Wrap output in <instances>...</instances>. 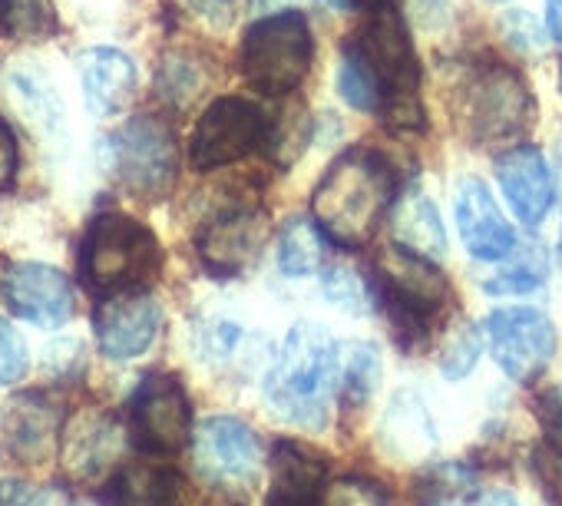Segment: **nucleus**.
I'll return each mask as SVG.
<instances>
[{"label": "nucleus", "mask_w": 562, "mask_h": 506, "mask_svg": "<svg viewBox=\"0 0 562 506\" xmlns=\"http://www.w3.org/2000/svg\"><path fill=\"white\" fill-rule=\"evenodd\" d=\"M315 506H394L381 483L364 476H341L318 493Z\"/></svg>", "instance_id": "35"}, {"label": "nucleus", "mask_w": 562, "mask_h": 506, "mask_svg": "<svg viewBox=\"0 0 562 506\" xmlns=\"http://www.w3.org/2000/svg\"><path fill=\"white\" fill-rule=\"evenodd\" d=\"M60 434H64L60 437L64 463H67L70 476H77V480L100 476L120 450L116 424L100 414H83V417L70 420L67 427H60Z\"/></svg>", "instance_id": "23"}, {"label": "nucleus", "mask_w": 562, "mask_h": 506, "mask_svg": "<svg viewBox=\"0 0 562 506\" xmlns=\"http://www.w3.org/2000/svg\"><path fill=\"white\" fill-rule=\"evenodd\" d=\"M453 212H457V228L460 238L467 245V251L480 262H499L506 259L513 245H516V232L506 222L503 209L496 205L490 185L476 176H463L457 182L453 192Z\"/></svg>", "instance_id": "16"}, {"label": "nucleus", "mask_w": 562, "mask_h": 506, "mask_svg": "<svg viewBox=\"0 0 562 506\" xmlns=\"http://www.w3.org/2000/svg\"><path fill=\"white\" fill-rule=\"evenodd\" d=\"M27 364H31V355H27L21 331L11 322L0 318V387L18 384L27 374Z\"/></svg>", "instance_id": "36"}, {"label": "nucleus", "mask_w": 562, "mask_h": 506, "mask_svg": "<svg viewBox=\"0 0 562 506\" xmlns=\"http://www.w3.org/2000/svg\"><path fill=\"white\" fill-rule=\"evenodd\" d=\"M268 241V215L255 205H235L209 218L195 238L202 266L218 279L245 276Z\"/></svg>", "instance_id": "12"}, {"label": "nucleus", "mask_w": 562, "mask_h": 506, "mask_svg": "<svg viewBox=\"0 0 562 506\" xmlns=\"http://www.w3.org/2000/svg\"><path fill=\"white\" fill-rule=\"evenodd\" d=\"M338 93L351 110H361V113H378L381 110V87H378L374 74L368 70V64L358 57V50L351 44H345V50H341Z\"/></svg>", "instance_id": "33"}, {"label": "nucleus", "mask_w": 562, "mask_h": 506, "mask_svg": "<svg viewBox=\"0 0 562 506\" xmlns=\"http://www.w3.org/2000/svg\"><path fill=\"white\" fill-rule=\"evenodd\" d=\"M476 358H480V331L470 322L453 325L447 331V338L440 345V358H437L443 378H450V381L467 378L476 368Z\"/></svg>", "instance_id": "34"}, {"label": "nucleus", "mask_w": 562, "mask_h": 506, "mask_svg": "<svg viewBox=\"0 0 562 506\" xmlns=\"http://www.w3.org/2000/svg\"><path fill=\"white\" fill-rule=\"evenodd\" d=\"M496 182L506 195L513 215L536 228L555 205V179L549 159L539 146L516 143L496 156Z\"/></svg>", "instance_id": "15"}, {"label": "nucleus", "mask_w": 562, "mask_h": 506, "mask_svg": "<svg viewBox=\"0 0 562 506\" xmlns=\"http://www.w3.org/2000/svg\"><path fill=\"white\" fill-rule=\"evenodd\" d=\"M315 139V120L308 113V106L302 100H281V106L265 116V136H261V149L268 156L271 166L289 169L295 166L308 143Z\"/></svg>", "instance_id": "26"}, {"label": "nucleus", "mask_w": 562, "mask_h": 506, "mask_svg": "<svg viewBox=\"0 0 562 506\" xmlns=\"http://www.w3.org/2000/svg\"><path fill=\"white\" fill-rule=\"evenodd\" d=\"M364 24L355 34L351 47L368 64L381 87V116L391 130L414 133L424 130V106H420V64L407 31V21L394 8V0H381L364 11Z\"/></svg>", "instance_id": "3"}, {"label": "nucleus", "mask_w": 562, "mask_h": 506, "mask_svg": "<svg viewBox=\"0 0 562 506\" xmlns=\"http://www.w3.org/2000/svg\"><path fill=\"white\" fill-rule=\"evenodd\" d=\"M60 27L50 0H0V34L11 41H47Z\"/></svg>", "instance_id": "30"}, {"label": "nucleus", "mask_w": 562, "mask_h": 506, "mask_svg": "<svg viewBox=\"0 0 562 506\" xmlns=\"http://www.w3.org/2000/svg\"><path fill=\"white\" fill-rule=\"evenodd\" d=\"M384 447L397 460H424L437 447V430L420 394L414 391L394 394L384 417Z\"/></svg>", "instance_id": "25"}, {"label": "nucleus", "mask_w": 562, "mask_h": 506, "mask_svg": "<svg viewBox=\"0 0 562 506\" xmlns=\"http://www.w3.org/2000/svg\"><path fill=\"white\" fill-rule=\"evenodd\" d=\"M103 169L120 189L136 199L159 202L172 192L179 176L176 133L156 116H133L100 146Z\"/></svg>", "instance_id": "8"}, {"label": "nucleus", "mask_w": 562, "mask_h": 506, "mask_svg": "<svg viewBox=\"0 0 562 506\" xmlns=\"http://www.w3.org/2000/svg\"><path fill=\"white\" fill-rule=\"evenodd\" d=\"M18 166H21V146L14 130L0 120V189H11L18 179Z\"/></svg>", "instance_id": "40"}, {"label": "nucleus", "mask_w": 562, "mask_h": 506, "mask_svg": "<svg viewBox=\"0 0 562 506\" xmlns=\"http://www.w3.org/2000/svg\"><path fill=\"white\" fill-rule=\"evenodd\" d=\"M559 87H562V64H559Z\"/></svg>", "instance_id": "46"}, {"label": "nucleus", "mask_w": 562, "mask_h": 506, "mask_svg": "<svg viewBox=\"0 0 562 506\" xmlns=\"http://www.w3.org/2000/svg\"><path fill=\"white\" fill-rule=\"evenodd\" d=\"M4 302L8 308L37 325V328H60L74 315V289L67 276L44 262H18L4 276Z\"/></svg>", "instance_id": "14"}, {"label": "nucleus", "mask_w": 562, "mask_h": 506, "mask_svg": "<svg viewBox=\"0 0 562 506\" xmlns=\"http://www.w3.org/2000/svg\"><path fill=\"white\" fill-rule=\"evenodd\" d=\"M546 27L555 44H562V0H546Z\"/></svg>", "instance_id": "42"}, {"label": "nucleus", "mask_w": 562, "mask_h": 506, "mask_svg": "<svg viewBox=\"0 0 562 506\" xmlns=\"http://www.w3.org/2000/svg\"><path fill=\"white\" fill-rule=\"evenodd\" d=\"M271 486L265 506H315L325 480V460L305 443L278 440L268 457Z\"/></svg>", "instance_id": "19"}, {"label": "nucleus", "mask_w": 562, "mask_h": 506, "mask_svg": "<svg viewBox=\"0 0 562 506\" xmlns=\"http://www.w3.org/2000/svg\"><path fill=\"white\" fill-rule=\"evenodd\" d=\"M322 285L328 302L348 315H368L374 308L371 282H364V276H358V269H351L348 262H325Z\"/></svg>", "instance_id": "32"}, {"label": "nucleus", "mask_w": 562, "mask_h": 506, "mask_svg": "<svg viewBox=\"0 0 562 506\" xmlns=\"http://www.w3.org/2000/svg\"><path fill=\"white\" fill-rule=\"evenodd\" d=\"M4 434L21 460L41 463L57 450L60 414L47 394H21L4 411Z\"/></svg>", "instance_id": "21"}, {"label": "nucleus", "mask_w": 562, "mask_h": 506, "mask_svg": "<svg viewBox=\"0 0 562 506\" xmlns=\"http://www.w3.org/2000/svg\"><path fill=\"white\" fill-rule=\"evenodd\" d=\"M322 4H331V8H345V0H322Z\"/></svg>", "instance_id": "45"}, {"label": "nucleus", "mask_w": 562, "mask_h": 506, "mask_svg": "<svg viewBox=\"0 0 562 506\" xmlns=\"http://www.w3.org/2000/svg\"><path fill=\"white\" fill-rule=\"evenodd\" d=\"M186 493V480L169 466L136 463L123 466L110 490L103 493L106 506H179Z\"/></svg>", "instance_id": "24"}, {"label": "nucleus", "mask_w": 562, "mask_h": 506, "mask_svg": "<svg viewBox=\"0 0 562 506\" xmlns=\"http://www.w3.org/2000/svg\"><path fill=\"white\" fill-rule=\"evenodd\" d=\"M391 228H394V245L401 248H411L430 262L447 256V232L440 212L420 185H411L401 195H394Z\"/></svg>", "instance_id": "22"}, {"label": "nucleus", "mask_w": 562, "mask_h": 506, "mask_svg": "<svg viewBox=\"0 0 562 506\" xmlns=\"http://www.w3.org/2000/svg\"><path fill=\"white\" fill-rule=\"evenodd\" d=\"M335 391H338L335 338L328 335V328L315 322H295L265 378L268 401L281 417L299 427H322L328 420Z\"/></svg>", "instance_id": "2"}, {"label": "nucleus", "mask_w": 562, "mask_h": 506, "mask_svg": "<svg viewBox=\"0 0 562 506\" xmlns=\"http://www.w3.org/2000/svg\"><path fill=\"white\" fill-rule=\"evenodd\" d=\"M182 4L209 27H228L238 14V0H182Z\"/></svg>", "instance_id": "39"}, {"label": "nucleus", "mask_w": 562, "mask_h": 506, "mask_svg": "<svg viewBox=\"0 0 562 506\" xmlns=\"http://www.w3.org/2000/svg\"><path fill=\"white\" fill-rule=\"evenodd\" d=\"M315 37L299 11H281L251 24L238 47V70L261 97H292L312 70Z\"/></svg>", "instance_id": "7"}, {"label": "nucleus", "mask_w": 562, "mask_h": 506, "mask_svg": "<svg viewBox=\"0 0 562 506\" xmlns=\"http://www.w3.org/2000/svg\"><path fill=\"white\" fill-rule=\"evenodd\" d=\"M4 87H8V97H11L14 110L21 113V120L37 136H44L47 143H67L64 100L57 97L50 77L37 64L14 60L4 74Z\"/></svg>", "instance_id": "18"}, {"label": "nucleus", "mask_w": 562, "mask_h": 506, "mask_svg": "<svg viewBox=\"0 0 562 506\" xmlns=\"http://www.w3.org/2000/svg\"><path fill=\"white\" fill-rule=\"evenodd\" d=\"M536 414H539V424H542V430H546L552 460L562 463V384H552V387H546V391L539 394Z\"/></svg>", "instance_id": "37"}, {"label": "nucleus", "mask_w": 562, "mask_h": 506, "mask_svg": "<svg viewBox=\"0 0 562 506\" xmlns=\"http://www.w3.org/2000/svg\"><path fill=\"white\" fill-rule=\"evenodd\" d=\"M397 195V172L391 159L371 146L341 153L312 195L315 225L341 248H364L387 218Z\"/></svg>", "instance_id": "1"}, {"label": "nucleus", "mask_w": 562, "mask_h": 506, "mask_svg": "<svg viewBox=\"0 0 562 506\" xmlns=\"http://www.w3.org/2000/svg\"><path fill=\"white\" fill-rule=\"evenodd\" d=\"M205 87V74L189 50H172L162 57L156 74V90L172 106H189Z\"/></svg>", "instance_id": "31"}, {"label": "nucleus", "mask_w": 562, "mask_h": 506, "mask_svg": "<svg viewBox=\"0 0 562 506\" xmlns=\"http://www.w3.org/2000/svg\"><path fill=\"white\" fill-rule=\"evenodd\" d=\"M457 97L460 120L473 143L516 146L536 123V100L526 77L496 57L467 64Z\"/></svg>", "instance_id": "5"}, {"label": "nucleus", "mask_w": 562, "mask_h": 506, "mask_svg": "<svg viewBox=\"0 0 562 506\" xmlns=\"http://www.w3.org/2000/svg\"><path fill=\"white\" fill-rule=\"evenodd\" d=\"M381 0H345V8H358V11H371Z\"/></svg>", "instance_id": "44"}, {"label": "nucleus", "mask_w": 562, "mask_h": 506, "mask_svg": "<svg viewBox=\"0 0 562 506\" xmlns=\"http://www.w3.org/2000/svg\"><path fill=\"white\" fill-rule=\"evenodd\" d=\"M490 4H499V0H490Z\"/></svg>", "instance_id": "47"}, {"label": "nucleus", "mask_w": 562, "mask_h": 506, "mask_svg": "<svg viewBox=\"0 0 562 506\" xmlns=\"http://www.w3.org/2000/svg\"><path fill=\"white\" fill-rule=\"evenodd\" d=\"M328 238L325 232L312 222V218H289V225L281 228L278 238V266L292 279H308L315 272H322L325 256H328Z\"/></svg>", "instance_id": "28"}, {"label": "nucleus", "mask_w": 562, "mask_h": 506, "mask_svg": "<svg viewBox=\"0 0 562 506\" xmlns=\"http://www.w3.org/2000/svg\"><path fill=\"white\" fill-rule=\"evenodd\" d=\"M195 460L212 480H248L261 463L258 437L238 417H209L192 434Z\"/></svg>", "instance_id": "17"}, {"label": "nucleus", "mask_w": 562, "mask_h": 506, "mask_svg": "<svg viewBox=\"0 0 562 506\" xmlns=\"http://www.w3.org/2000/svg\"><path fill=\"white\" fill-rule=\"evenodd\" d=\"M338 381L345 387V407H364L381 384V355L371 341H348L338 351Z\"/></svg>", "instance_id": "29"}, {"label": "nucleus", "mask_w": 562, "mask_h": 506, "mask_svg": "<svg viewBox=\"0 0 562 506\" xmlns=\"http://www.w3.org/2000/svg\"><path fill=\"white\" fill-rule=\"evenodd\" d=\"M133 443L143 453H179L192 437V401L176 374H149L139 381L133 404Z\"/></svg>", "instance_id": "11"}, {"label": "nucleus", "mask_w": 562, "mask_h": 506, "mask_svg": "<svg viewBox=\"0 0 562 506\" xmlns=\"http://www.w3.org/2000/svg\"><path fill=\"white\" fill-rule=\"evenodd\" d=\"M162 312L156 299L143 289L110 292L93 312V331L106 358L130 361L139 358L159 335Z\"/></svg>", "instance_id": "13"}, {"label": "nucleus", "mask_w": 562, "mask_h": 506, "mask_svg": "<svg viewBox=\"0 0 562 506\" xmlns=\"http://www.w3.org/2000/svg\"><path fill=\"white\" fill-rule=\"evenodd\" d=\"M371 292L374 305L387 315L397 345L407 351L427 338L430 322L450 302V285L437 262L401 245H387L378 251Z\"/></svg>", "instance_id": "4"}, {"label": "nucleus", "mask_w": 562, "mask_h": 506, "mask_svg": "<svg viewBox=\"0 0 562 506\" xmlns=\"http://www.w3.org/2000/svg\"><path fill=\"white\" fill-rule=\"evenodd\" d=\"M546 272H549V262H546L542 245L539 241H522V245H513L509 256L499 259L496 269L480 279V285H483L486 295H496V299L529 295V292L546 285Z\"/></svg>", "instance_id": "27"}, {"label": "nucleus", "mask_w": 562, "mask_h": 506, "mask_svg": "<svg viewBox=\"0 0 562 506\" xmlns=\"http://www.w3.org/2000/svg\"><path fill=\"white\" fill-rule=\"evenodd\" d=\"M483 335L493 361L516 384H532L542 378L555 355V328L546 312L529 305L496 308L483 322Z\"/></svg>", "instance_id": "9"}, {"label": "nucleus", "mask_w": 562, "mask_h": 506, "mask_svg": "<svg viewBox=\"0 0 562 506\" xmlns=\"http://www.w3.org/2000/svg\"><path fill=\"white\" fill-rule=\"evenodd\" d=\"M480 506H519L516 503V496L513 493H506V490H496V493H490Z\"/></svg>", "instance_id": "43"}, {"label": "nucleus", "mask_w": 562, "mask_h": 506, "mask_svg": "<svg viewBox=\"0 0 562 506\" xmlns=\"http://www.w3.org/2000/svg\"><path fill=\"white\" fill-rule=\"evenodd\" d=\"M265 136V113L245 97L212 100L189 139V162L199 172L232 166L255 153Z\"/></svg>", "instance_id": "10"}, {"label": "nucleus", "mask_w": 562, "mask_h": 506, "mask_svg": "<svg viewBox=\"0 0 562 506\" xmlns=\"http://www.w3.org/2000/svg\"><path fill=\"white\" fill-rule=\"evenodd\" d=\"M238 338H241V328L232 325V322H218V325H212V331H209V345H212V351H218V355H228V351L238 345Z\"/></svg>", "instance_id": "41"}, {"label": "nucleus", "mask_w": 562, "mask_h": 506, "mask_svg": "<svg viewBox=\"0 0 562 506\" xmlns=\"http://www.w3.org/2000/svg\"><path fill=\"white\" fill-rule=\"evenodd\" d=\"M77 74L93 113H120L136 93V64L116 47H90L77 57Z\"/></svg>", "instance_id": "20"}, {"label": "nucleus", "mask_w": 562, "mask_h": 506, "mask_svg": "<svg viewBox=\"0 0 562 506\" xmlns=\"http://www.w3.org/2000/svg\"><path fill=\"white\" fill-rule=\"evenodd\" d=\"M0 506H70V493L57 483L50 486L11 483L8 490H0Z\"/></svg>", "instance_id": "38"}, {"label": "nucleus", "mask_w": 562, "mask_h": 506, "mask_svg": "<svg viewBox=\"0 0 562 506\" xmlns=\"http://www.w3.org/2000/svg\"><path fill=\"white\" fill-rule=\"evenodd\" d=\"M162 269V248L153 228L126 212H100L80 245V272L93 292L149 285Z\"/></svg>", "instance_id": "6"}]
</instances>
